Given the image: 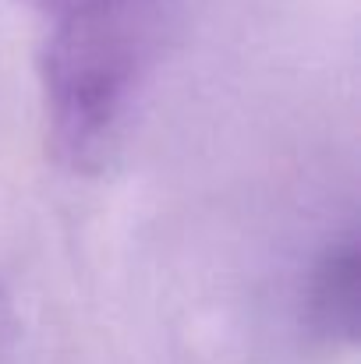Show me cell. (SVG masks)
<instances>
[{
    "label": "cell",
    "mask_w": 361,
    "mask_h": 364,
    "mask_svg": "<svg viewBox=\"0 0 361 364\" xmlns=\"http://www.w3.org/2000/svg\"><path fill=\"white\" fill-rule=\"evenodd\" d=\"M39 25L50 145L71 170H103L159 57L177 0H21Z\"/></svg>",
    "instance_id": "1"
},
{
    "label": "cell",
    "mask_w": 361,
    "mask_h": 364,
    "mask_svg": "<svg viewBox=\"0 0 361 364\" xmlns=\"http://www.w3.org/2000/svg\"><path fill=\"white\" fill-rule=\"evenodd\" d=\"M358 287H361V255L355 241L333 244L308 287V318L326 340H355L358 329Z\"/></svg>",
    "instance_id": "2"
}]
</instances>
